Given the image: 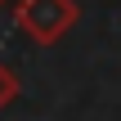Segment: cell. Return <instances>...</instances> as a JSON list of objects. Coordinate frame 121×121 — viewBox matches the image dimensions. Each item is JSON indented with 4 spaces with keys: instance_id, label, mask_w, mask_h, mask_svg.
<instances>
[{
    "instance_id": "3",
    "label": "cell",
    "mask_w": 121,
    "mask_h": 121,
    "mask_svg": "<svg viewBox=\"0 0 121 121\" xmlns=\"http://www.w3.org/2000/svg\"><path fill=\"white\" fill-rule=\"evenodd\" d=\"M0 4H9V0H0Z\"/></svg>"
},
{
    "instance_id": "1",
    "label": "cell",
    "mask_w": 121,
    "mask_h": 121,
    "mask_svg": "<svg viewBox=\"0 0 121 121\" xmlns=\"http://www.w3.org/2000/svg\"><path fill=\"white\" fill-rule=\"evenodd\" d=\"M13 18H18V31H27L36 45H58L76 27L81 9H76V0H18Z\"/></svg>"
},
{
    "instance_id": "2",
    "label": "cell",
    "mask_w": 121,
    "mask_h": 121,
    "mask_svg": "<svg viewBox=\"0 0 121 121\" xmlns=\"http://www.w3.org/2000/svg\"><path fill=\"white\" fill-rule=\"evenodd\" d=\"M18 90H22V85H18V72H13L9 63H0V108H9V103L18 99Z\"/></svg>"
}]
</instances>
